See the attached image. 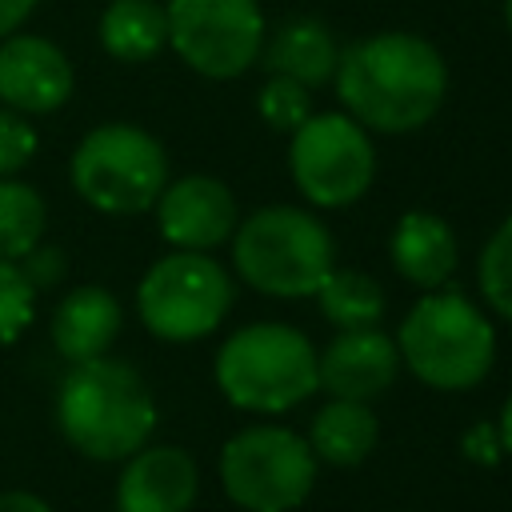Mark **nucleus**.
I'll list each match as a JSON object with an SVG mask.
<instances>
[{
  "label": "nucleus",
  "mask_w": 512,
  "mask_h": 512,
  "mask_svg": "<svg viewBox=\"0 0 512 512\" xmlns=\"http://www.w3.org/2000/svg\"><path fill=\"white\" fill-rule=\"evenodd\" d=\"M76 84L72 60L60 44L32 32L0 40V104L20 116H48L68 104Z\"/></svg>",
  "instance_id": "11"
},
{
  "label": "nucleus",
  "mask_w": 512,
  "mask_h": 512,
  "mask_svg": "<svg viewBox=\"0 0 512 512\" xmlns=\"http://www.w3.org/2000/svg\"><path fill=\"white\" fill-rule=\"evenodd\" d=\"M332 80L360 128L412 132L440 112L448 64L424 36L376 32L340 52Z\"/></svg>",
  "instance_id": "1"
},
{
  "label": "nucleus",
  "mask_w": 512,
  "mask_h": 512,
  "mask_svg": "<svg viewBox=\"0 0 512 512\" xmlns=\"http://www.w3.org/2000/svg\"><path fill=\"white\" fill-rule=\"evenodd\" d=\"M376 436H380V424H376V412L364 400H340V396H332L312 416L308 448H312L316 460H324L332 468H356L376 448Z\"/></svg>",
  "instance_id": "17"
},
{
  "label": "nucleus",
  "mask_w": 512,
  "mask_h": 512,
  "mask_svg": "<svg viewBox=\"0 0 512 512\" xmlns=\"http://www.w3.org/2000/svg\"><path fill=\"white\" fill-rule=\"evenodd\" d=\"M200 488L196 460L184 448L156 444L128 456L116 480V512H188Z\"/></svg>",
  "instance_id": "14"
},
{
  "label": "nucleus",
  "mask_w": 512,
  "mask_h": 512,
  "mask_svg": "<svg viewBox=\"0 0 512 512\" xmlns=\"http://www.w3.org/2000/svg\"><path fill=\"white\" fill-rule=\"evenodd\" d=\"M500 452H504V444H500V432H496L492 424L468 428V436H464V456H468V460H476V464H496Z\"/></svg>",
  "instance_id": "27"
},
{
  "label": "nucleus",
  "mask_w": 512,
  "mask_h": 512,
  "mask_svg": "<svg viewBox=\"0 0 512 512\" xmlns=\"http://www.w3.org/2000/svg\"><path fill=\"white\" fill-rule=\"evenodd\" d=\"M480 292L500 316L512 320V216L488 236L480 252Z\"/></svg>",
  "instance_id": "22"
},
{
  "label": "nucleus",
  "mask_w": 512,
  "mask_h": 512,
  "mask_svg": "<svg viewBox=\"0 0 512 512\" xmlns=\"http://www.w3.org/2000/svg\"><path fill=\"white\" fill-rule=\"evenodd\" d=\"M392 264L416 288H440L456 268V240L452 228L436 212H404L392 232Z\"/></svg>",
  "instance_id": "16"
},
{
  "label": "nucleus",
  "mask_w": 512,
  "mask_h": 512,
  "mask_svg": "<svg viewBox=\"0 0 512 512\" xmlns=\"http://www.w3.org/2000/svg\"><path fill=\"white\" fill-rule=\"evenodd\" d=\"M36 288L24 280L16 260H0V348L16 344L36 320Z\"/></svg>",
  "instance_id": "23"
},
{
  "label": "nucleus",
  "mask_w": 512,
  "mask_h": 512,
  "mask_svg": "<svg viewBox=\"0 0 512 512\" xmlns=\"http://www.w3.org/2000/svg\"><path fill=\"white\" fill-rule=\"evenodd\" d=\"M168 48L208 80L248 72L264 48V12L256 0H172Z\"/></svg>",
  "instance_id": "10"
},
{
  "label": "nucleus",
  "mask_w": 512,
  "mask_h": 512,
  "mask_svg": "<svg viewBox=\"0 0 512 512\" xmlns=\"http://www.w3.org/2000/svg\"><path fill=\"white\" fill-rule=\"evenodd\" d=\"M216 384L244 412H288L320 388L316 348L300 328L248 324L220 344Z\"/></svg>",
  "instance_id": "4"
},
{
  "label": "nucleus",
  "mask_w": 512,
  "mask_h": 512,
  "mask_svg": "<svg viewBox=\"0 0 512 512\" xmlns=\"http://www.w3.org/2000/svg\"><path fill=\"white\" fill-rule=\"evenodd\" d=\"M156 224L172 248L212 252L236 232V200L216 176H180L156 196Z\"/></svg>",
  "instance_id": "12"
},
{
  "label": "nucleus",
  "mask_w": 512,
  "mask_h": 512,
  "mask_svg": "<svg viewBox=\"0 0 512 512\" xmlns=\"http://www.w3.org/2000/svg\"><path fill=\"white\" fill-rule=\"evenodd\" d=\"M320 388H328L340 400H372L380 396L396 372H400V352L396 340L384 336L376 324L372 328H340L332 344L316 356Z\"/></svg>",
  "instance_id": "13"
},
{
  "label": "nucleus",
  "mask_w": 512,
  "mask_h": 512,
  "mask_svg": "<svg viewBox=\"0 0 512 512\" xmlns=\"http://www.w3.org/2000/svg\"><path fill=\"white\" fill-rule=\"evenodd\" d=\"M36 156V128L28 116L0 108V176H16Z\"/></svg>",
  "instance_id": "25"
},
{
  "label": "nucleus",
  "mask_w": 512,
  "mask_h": 512,
  "mask_svg": "<svg viewBox=\"0 0 512 512\" xmlns=\"http://www.w3.org/2000/svg\"><path fill=\"white\" fill-rule=\"evenodd\" d=\"M120 324V300L100 284H80L52 312V344L68 364H84L108 356L112 340L120 336Z\"/></svg>",
  "instance_id": "15"
},
{
  "label": "nucleus",
  "mask_w": 512,
  "mask_h": 512,
  "mask_svg": "<svg viewBox=\"0 0 512 512\" xmlns=\"http://www.w3.org/2000/svg\"><path fill=\"white\" fill-rule=\"evenodd\" d=\"M72 188L104 216H136L156 204L168 184L160 140L136 124H100L72 152Z\"/></svg>",
  "instance_id": "6"
},
{
  "label": "nucleus",
  "mask_w": 512,
  "mask_h": 512,
  "mask_svg": "<svg viewBox=\"0 0 512 512\" xmlns=\"http://www.w3.org/2000/svg\"><path fill=\"white\" fill-rule=\"evenodd\" d=\"M504 20H508V28H512V0H504Z\"/></svg>",
  "instance_id": "31"
},
{
  "label": "nucleus",
  "mask_w": 512,
  "mask_h": 512,
  "mask_svg": "<svg viewBox=\"0 0 512 512\" xmlns=\"http://www.w3.org/2000/svg\"><path fill=\"white\" fill-rule=\"evenodd\" d=\"M60 436L88 460H128L156 432V400L128 360L72 364L56 392Z\"/></svg>",
  "instance_id": "2"
},
{
  "label": "nucleus",
  "mask_w": 512,
  "mask_h": 512,
  "mask_svg": "<svg viewBox=\"0 0 512 512\" xmlns=\"http://www.w3.org/2000/svg\"><path fill=\"white\" fill-rule=\"evenodd\" d=\"M20 272H24V280L36 288V292H44V288H56L60 280H64V272H68V260H64V252L56 248V244H36V248H28L20 260Z\"/></svg>",
  "instance_id": "26"
},
{
  "label": "nucleus",
  "mask_w": 512,
  "mask_h": 512,
  "mask_svg": "<svg viewBox=\"0 0 512 512\" xmlns=\"http://www.w3.org/2000/svg\"><path fill=\"white\" fill-rule=\"evenodd\" d=\"M0 512H52V508H48V500H40L36 492L12 488V492H0Z\"/></svg>",
  "instance_id": "29"
},
{
  "label": "nucleus",
  "mask_w": 512,
  "mask_h": 512,
  "mask_svg": "<svg viewBox=\"0 0 512 512\" xmlns=\"http://www.w3.org/2000/svg\"><path fill=\"white\" fill-rule=\"evenodd\" d=\"M100 44L124 64L152 60L168 48V12L156 0H112L100 16Z\"/></svg>",
  "instance_id": "19"
},
{
  "label": "nucleus",
  "mask_w": 512,
  "mask_h": 512,
  "mask_svg": "<svg viewBox=\"0 0 512 512\" xmlns=\"http://www.w3.org/2000/svg\"><path fill=\"white\" fill-rule=\"evenodd\" d=\"M316 300L336 328H372L384 316V288L356 268H332L316 288Z\"/></svg>",
  "instance_id": "20"
},
{
  "label": "nucleus",
  "mask_w": 512,
  "mask_h": 512,
  "mask_svg": "<svg viewBox=\"0 0 512 512\" xmlns=\"http://www.w3.org/2000/svg\"><path fill=\"white\" fill-rule=\"evenodd\" d=\"M44 228H48L44 196L16 176H0V260H20L28 248L44 240Z\"/></svg>",
  "instance_id": "21"
},
{
  "label": "nucleus",
  "mask_w": 512,
  "mask_h": 512,
  "mask_svg": "<svg viewBox=\"0 0 512 512\" xmlns=\"http://www.w3.org/2000/svg\"><path fill=\"white\" fill-rule=\"evenodd\" d=\"M232 264L264 296H316L336 268V248L312 212L272 204L232 232Z\"/></svg>",
  "instance_id": "5"
},
{
  "label": "nucleus",
  "mask_w": 512,
  "mask_h": 512,
  "mask_svg": "<svg viewBox=\"0 0 512 512\" xmlns=\"http://www.w3.org/2000/svg\"><path fill=\"white\" fill-rule=\"evenodd\" d=\"M288 168L308 204L344 208L368 192V184L376 176V148L352 116L312 112L292 132Z\"/></svg>",
  "instance_id": "9"
},
{
  "label": "nucleus",
  "mask_w": 512,
  "mask_h": 512,
  "mask_svg": "<svg viewBox=\"0 0 512 512\" xmlns=\"http://www.w3.org/2000/svg\"><path fill=\"white\" fill-rule=\"evenodd\" d=\"M264 60L272 68V76H288L304 88H320L336 76V60H340V48L332 40V32L312 20V16H300L292 24H284L268 48H264Z\"/></svg>",
  "instance_id": "18"
},
{
  "label": "nucleus",
  "mask_w": 512,
  "mask_h": 512,
  "mask_svg": "<svg viewBox=\"0 0 512 512\" xmlns=\"http://www.w3.org/2000/svg\"><path fill=\"white\" fill-rule=\"evenodd\" d=\"M36 4L40 0H0V40L12 36V32H20V24L32 16Z\"/></svg>",
  "instance_id": "28"
},
{
  "label": "nucleus",
  "mask_w": 512,
  "mask_h": 512,
  "mask_svg": "<svg viewBox=\"0 0 512 512\" xmlns=\"http://www.w3.org/2000/svg\"><path fill=\"white\" fill-rule=\"evenodd\" d=\"M228 308H232V280L208 252L176 248L160 256L136 288V312L144 328L168 344H192L216 332Z\"/></svg>",
  "instance_id": "7"
},
{
  "label": "nucleus",
  "mask_w": 512,
  "mask_h": 512,
  "mask_svg": "<svg viewBox=\"0 0 512 512\" xmlns=\"http://www.w3.org/2000/svg\"><path fill=\"white\" fill-rule=\"evenodd\" d=\"M256 108H260V116H264L268 128H276V132H296V128L312 116V88H304V84H296V80H288V76H272V80L260 88Z\"/></svg>",
  "instance_id": "24"
},
{
  "label": "nucleus",
  "mask_w": 512,
  "mask_h": 512,
  "mask_svg": "<svg viewBox=\"0 0 512 512\" xmlns=\"http://www.w3.org/2000/svg\"><path fill=\"white\" fill-rule=\"evenodd\" d=\"M220 480L232 504L248 512H292L316 480V456L304 436L260 424L236 432L220 452Z\"/></svg>",
  "instance_id": "8"
},
{
  "label": "nucleus",
  "mask_w": 512,
  "mask_h": 512,
  "mask_svg": "<svg viewBox=\"0 0 512 512\" xmlns=\"http://www.w3.org/2000/svg\"><path fill=\"white\" fill-rule=\"evenodd\" d=\"M396 352L416 380L460 392L488 376L496 360V332L464 292L432 288L404 316L396 332Z\"/></svg>",
  "instance_id": "3"
},
{
  "label": "nucleus",
  "mask_w": 512,
  "mask_h": 512,
  "mask_svg": "<svg viewBox=\"0 0 512 512\" xmlns=\"http://www.w3.org/2000/svg\"><path fill=\"white\" fill-rule=\"evenodd\" d=\"M496 432H500V444L512 452V396H508V404H504V412H500V424H496Z\"/></svg>",
  "instance_id": "30"
}]
</instances>
